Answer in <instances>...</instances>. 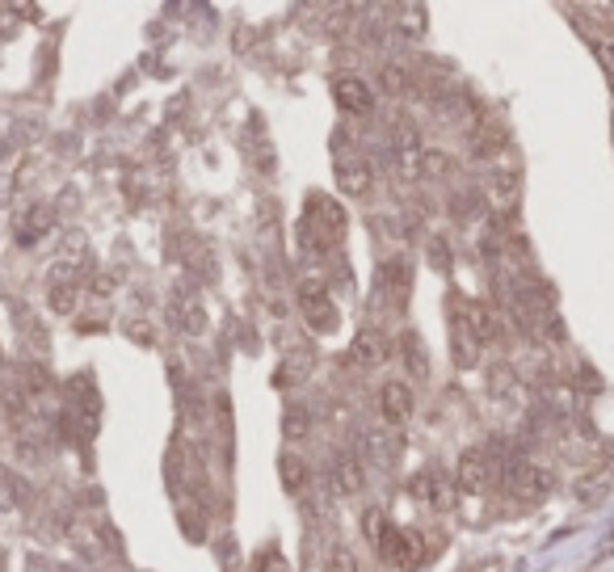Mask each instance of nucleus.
Returning <instances> with one entry per match:
<instances>
[{"mask_svg": "<svg viewBox=\"0 0 614 572\" xmlns=\"http://www.w3.org/2000/svg\"><path fill=\"white\" fill-rule=\"evenodd\" d=\"M345 227H350V219H345V211H341L337 198H328V194H311V198H307L299 236H303V244L311 253H328L333 244H341V240H345Z\"/></svg>", "mask_w": 614, "mask_h": 572, "instance_id": "nucleus-1", "label": "nucleus"}, {"mask_svg": "<svg viewBox=\"0 0 614 572\" xmlns=\"http://www.w3.org/2000/svg\"><path fill=\"white\" fill-rule=\"evenodd\" d=\"M64 421H67V433H72V438H81V442H93V438H98L101 396H98V387H93V379H89V375H84V379H76V387H72Z\"/></svg>", "mask_w": 614, "mask_h": 572, "instance_id": "nucleus-2", "label": "nucleus"}, {"mask_svg": "<svg viewBox=\"0 0 614 572\" xmlns=\"http://www.w3.org/2000/svg\"><path fill=\"white\" fill-rule=\"evenodd\" d=\"M379 560L391 564V568H417L421 556H425V543H421L417 530H405V526H383L379 535Z\"/></svg>", "mask_w": 614, "mask_h": 572, "instance_id": "nucleus-3", "label": "nucleus"}, {"mask_svg": "<svg viewBox=\"0 0 614 572\" xmlns=\"http://www.w3.org/2000/svg\"><path fill=\"white\" fill-rule=\"evenodd\" d=\"M391 156H396V173L405 181H417L425 173V147H421V135L408 118H400L391 131Z\"/></svg>", "mask_w": 614, "mask_h": 572, "instance_id": "nucleus-4", "label": "nucleus"}, {"mask_svg": "<svg viewBox=\"0 0 614 572\" xmlns=\"http://www.w3.org/2000/svg\"><path fill=\"white\" fill-rule=\"evenodd\" d=\"M505 493H514L517 501H539L551 493V476L531 459H517L505 467Z\"/></svg>", "mask_w": 614, "mask_h": 572, "instance_id": "nucleus-5", "label": "nucleus"}, {"mask_svg": "<svg viewBox=\"0 0 614 572\" xmlns=\"http://www.w3.org/2000/svg\"><path fill=\"white\" fill-rule=\"evenodd\" d=\"M169 316H173V324H177L185 337L207 333V303L198 299V290H190V286H177V290L169 295Z\"/></svg>", "mask_w": 614, "mask_h": 572, "instance_id": "nucleus-6", "label": "nucleus"}, {"mask_svg": "<svg viewBox=\"0 0 614 572\" xmlns=\"http://www.w3.org/2000/svg\"><path fill=\"white\" fill-rule=\"evenodd\" d=\"M333 173H337V186H341L345 198H362V194H371L374 169H371V160L366 156H358V152H337Z\"/></svg>", "mask_w": 614, "mask_h": 572, "instance_id": "nucleus-7", "label": "nucleus"}, {"mask_svg": "<svg viewBox=\"0 0 614 572\" xmlns=\"http://www.w3.org/2000/svg\"><path fill=\"white\" fill-rule=\"evenodd\" d=\"M299 312H303V320L316 329V333H328V329L337 324V307H333V299H328V290H324L320 282L299 286Z\"/></svg>", "mask_w": 614, "mask_h": 572, "instance_id": "nucleus-8", "label": "nucleus"}, {"mask_svg": "<svg viewBox=\"0 0 614 572\" xmlns=\"http://www.w3.org/2000/svg\"><path fill=\"white\" fill-rule=\"evenodd\" d=\"M459 329L471 337V346H488V341L501 337V320L488 303H463V324Z\"/></svg>", "mask_w": 614, "mask_h": 572, "instance_id": "nucleus-9", "label": "nucleus"}, {"mask_svg": "<svg viewBox=\"0 0 614 572\" xmlns=\"http://www.w3.org/2000/svg\"><path fill=\"white\" fill-rule=\"evenodd\" d=\"M413 409H417V396H413L408 383H400V379L383 383V392H379V413H383L388 425H405L408 417H413Z\"/></svg>", "mask_w": 614, "mask_h": 572, "instance_id": "nucleus-10", "label": "nucleus"}, {"mask_svg": "<svg viewBox=\"0 0 614 572\" xmlns=\"http://www.w3.org/2000/svg\"><path fill=\"white\" fill-rule=\"evenodd\" d=\"M366 489V467L358 459L354 450H341L333 459V493L337 497H358Z\"/></svg>", "mask_w": 614, "mask_h": 572, "instance_id": "nucleus-11", "label": "nucleus"}, {"mask_svg": "<svg viewBox=\"0 0 614 572\" xmlns=\"http://www.w3.org/2000/svg\"><path fill=\"white\" fill-rule=\"evenodd\" d=\"M488 480H492V459H488V450H480V446L463 450V459H459V493H480Z\"/></svg>", "mask_w": 614, "mask_h": 572, "instance_id": "nucleus-12", "label": "nucleus"}, {"mask_svg": "<svg viewBox=\"0 0 614 572\" xmlns=\"http://www.w3.org/2000/svg\"><path fill=\"white\" fill-rule=\"evenodd\" d=\"M333 97H337V106L345 114H366L374 106V89L366 80L358 76H337L333 80Z\"/></svg>", "mask_w": 614, "mask_h": 572, "instance_id": "nucleus-13", "label": "nucleus"}, {"mask_svg": "<svg viewBox=\"0 0 614 572\" xmlns=\"http://www.w3.org/2000/svg\"><path fill=\"white\" fill-rule=\"evenodd\" d=\"M408 493L417 497V501H425V505H434V509H446L454 501L446 476H437V472H417V476L408 480Z\"/></svg>", "mask_w": 614, "mask_h": 572, "instance_id": "nucleus-14", "label": "nucleus"}, {"mask_svg": "<svg viewBox=\"0 0 614 572\" xmlns=\"http://www.w3.org/2000/svg\"><path fill=\"white\" fill-rule=\"evenodd\" d=\"M388 337L379 333V329H362V333L354 337V350H350V358H358L362 366H379L388 362Z\"/></svg>", "mask_w": 614, "mask_h": 572, "instance_id": "nucleus-15", "label": "nucleus"}, {"mask_svg": "<svg viewBox=\"0 0 614 572\" xmlns=\"http://www.w3.org/2000/svg\"><path fill=\"white\" fill-rule=\"evenodd\" d=\"M379 282H383V290H388L391 299H405L408 282H413V274H408V261H400V257H388V261L379 266Z\"/></svg>", "mask_w": 614, "mask_h": 572, "instance_id": "nucleus-16", "label": "nucleus"}, {"mask_svg": "<svg viewBox=\"0 0 614 572\" xmlns=\"http://www.w3.org/2000/svg\"><path fill=\"white\" fill-rule=\"evenodd\" d=\"M51 223H55V215H51V207H30L26 215H21V223H17V240L21 244H34L38 236H47Z\"/></svg>", "mask_w": 614, "mask_h": 572, "instance_id": "nucleus-17", "label": "nucleus"}, {"mask_svg": "<svg viewBox=\"0 0 614 572\" xmlns=\"http://www.w3.org/2000/svg\"><path fill=\"white\" fill-rule=\"evenodd\" d=\"M278 476H282V489H287V493H303L307 489V459H299L295 450H287V455L278 459Z\"/></svg>", "mask_w": 614, "mask_h": 572, "instance_id": "nucleus-18", "label": "nucleus"}, {"mask_svg": "<svg viewBox=\"0 0 614 572\" xmlns=\"http://www.w3.org/2000/svg\"><path fill=\"white\" fill-rule=\"evenodd\" d=\"M21 379H26L21 392H26L30 404H43V400H51V392H55V379H51L47 370H38V366H26V370H21Z\"/></svg>", "mask_w": 614, "mask_h": 572, "instance_id": "nucleus-19", "label": "nucleus"}, {"mask_svg": "<svg viewBox=\"0 0 614 572\" xmlns=\"http://www.w3.org/2000/svg\"><path fill=\"white\" fill-rule=\"evenodd\" d=\"M405 362L413 370V379H429V354H425V341L417 333H405Z\"/></svg>", "mask_w": 614, "mask_h": 572, "instance_id": "nucleus-20", "label": "nucleus"}, {"mask_svg": "<svg viewBox=\"0 0 614 572\" xmlns=\"http://www.w3.org/2000/svg\"><path fill=\"white\" fill-rule=\"evenodd\" d=\"M307 429H311V417L303 413V409H287V417H282V433L287 438H307Z\"/></svg>", "mask_w": 614, "mask_h": 572, "instance_id": "nucleus-21", "label": "nucleus"}, {"mask_svg": "<svg viewBox=\"0 0 614 572\" xmlns=\"http://www.w3.org/2000/svg\"><path fill=\"white\" fill-rule=\"evenodd\" d=\"M51 307H55L59 316H67V312L76 307V282H59V286H51Z\"/></svg>", "mask_w": 614, "mask_h": 572, "instance_id": "nucleus-22", "label": "nucleus"}, {"mask_svg": "<svg viewBox=\"0 0 614 572\" xmlns=\"http://www.w3.org/2000/svg\"><path fill=\"white\" fill-rule=\"evenodd\" d=\"M400 17H405V21H400V30H405V34H413V38H421V34H425V9H421V4H413V9H400Z\"/></svg>", "mask_w": 614, "mask_h": 572, "instance_id": "nucleus-23", "label": "nucleus"}, {"mask_svg": "<svg viewBox=\"0 0 614 572\" xmlns=\"http://www.w3.org/2000/svg\"><path fill=\"white\" fill-rule=\"evenodd\" d=\"M328 572H358V560L350 547H337L333 556H328Z\"/></svg>", "mask_w": 614, "mask_h": 572, "instance_id": "nucleus-24", "label": "nucleus"}, {"mask_svg": "<svg viewBox=\"0 0 614 572\" xmlns=\"http://www.w3.org/2000/svg\"><path fill=\"white\" fill-rule=\"evenodd\" d=\"M383 513H379V509H366V513H362V530H366V539L371 543H379V535H383Z\"/></svg>", "mask_w": 614, "mask_h": 572, "instance_id": "nucleus-25", "label": "nucleus"}, {"mask_svg": "<svg viewBox=\"0 0 614 572\" xmlns=\"http://www.w3.org/2000/svg\"><path fill=\"white\" fill-rule=\"evenodd\" d=\"M257 572H291V564H287L282 552H265V556L257 560Z\"/></svg>", "mask_w": 614, "mask_h": 572, "instance_id": "nucleus-26", "label": "nucleus"}, {"mask_svg": "<svg viewBox=\"0 0 614 572\" xmlns=\"http://www.w3.org/2000/svg\"><path fill=\"white\" fill-rule=\"evenodd\" d=\"M383 84L400 93V89H408V76H405V72H396V68H388V72H383Z\"/></svg>", "mask_w": 614, "mask_h": 572, "instance_id": "nucleus-27", "label": "nucleus"}, {"mask_svg": "<svg viewBox=\"0 0 614 572\" xmlns=\"http://www.w3.org/2000/svg\"><path fill=\"white\" fill-rule=\"evenodd\" d=\"M598 51H602V64L614 68V43H598Z\"/></svg>", "mask_w": 614, "mask_h": 572, "instance_id": "nucleus-28", "label": "nucleus"}, {"mask_svg": "<svg viewBox=\"0 0 614 572\" xmlns=\"http://www.w3.org/2000/svg\"><path fill=\"white\" fill-rule=\"evenodd\" d=\"M484 572H501V564H484Z\"/></svg>", "mask_w": 614, "mask_h": 572, "instance_id": "nucleus-29", "label": "nucleus"}, {"mask_svg": "<svg viewBox=\"0 0 614 572\" xmlns=\"http://www.w3.org/2000/svg\"><path fill=\"white\" fill-rule=\"evenodd\" d=\"M0 572H4V556H0Z\"/></svg>", "mask_w": 614, "mask_h": 572, "instance_id": "nucleus-30", "label": "nucleus"}]
</instances>
